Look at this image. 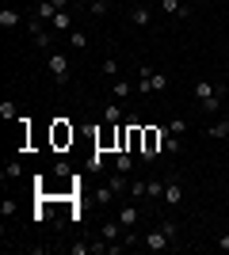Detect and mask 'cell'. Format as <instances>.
Wrapping results in <instances>:
<instances>
[{"mask_svg": "<svg viewBox=\"0 0 229 255\" xmlns=\"http://www.w3.org/2000/svg\"><path fill=\"white\" fill-rule=\"evenodd\" d=\"M191 96H195V103H199L203 115H218L222 111V88H214L210 80H199V84L191 88Z\"/></svg>", "mask_w": 229, "mask_h": 255, "instance_id": "1", "label": "cell"}, {"mask_svg": "<svg viewBox=\"0 0 229 255\" xmlns=\"http://www.w3.org/2000/svg\"><path fill=\"white\" fill-rule=\"evenodd\" d=\"M164 88H168V73H157V69H149V65L138 69V88H134V92L153 96V92H164Z\"/></svg>", "mask_w": 229, "mask_h": 255, "instance_id": "2", "label": "cell"}, {"mask_svg": "<svg viewBox=\"0 0 229 255\" xmlns=\"http://www.w3.org/2000/svg\"><path fill=\"white\" fill-rule=\"evenodd\" d=\"M164 137H168V126H145V129H142V152H138V156L153 160L157 152H161Z\"/></svg>", "mask_w": 229, "mask_h": 255, "instance_id": "3", "label": "cell"}, {"mask_svg": "<svg viewBox=\"0 0 229 255\" xmlns=\"http://www.w3.org/2000/svg\"><path fill=\"white\" fill-rule=\"evenodd\" d=\"M46 69H50V76H54V84H69V76H73L69 57H65V53H57V50L46 53Z\"/></svg>", "mask_w": 229, "mask_h": 255, "instance_id": "4", "label": "cell"}, {"mask_svg": "<svg viewBox=\"0 0 229 255\" xmlns=\"http://www.w3.org/2000/svg\"><path fill=\"white\" fill-rule=\"evenodd\" d=\"M184 202V183H180V175H164V206H180Z\"/></svg>", "mask_w": 229, "mask_h": 255, "instance_id": "5", "label": "cell"}, {"mask_svg": "<svg viewBox=\"0 0 229 255\" xmlns=\"http://www.w3.org/2000/svg\"><path fill=\"white\" fill-rule=\"evenodd\" d=\"M69 4H73V0H42V4H38V19L42 23H50L57 15V11H65Z\"/></svg>", "mask_w": 229, "mask_h": 255, "instance_id": "6", "label": "cell"}, {"mask_svg": "<svg viewBox=\"0 0 229 255\" xmlns=\"http://www.w3.org/2000/svg\"><path fill=\"white\" fill-rule=\"evenodd\" d=\"M142 248H149V252H164V248H172V240L164 236V229H153V233H145Z\"/></svg>", "mask_w": 229, "mask_h": 255, "instance_id": "7", "label": "cell"}, {"mask_svg": "<svg viewBox=\"0 0 229 255\" xmlns=\"http://www.w3.org/2000/svg\"><path fill=\"white\" fill-rule=\"evenodd\" d=\"M31 38H34V46H38V50H50V31H46V23L38 19V15L31 19Z\"/></svg>", "mask_w": 229, "mask_h": 255, "instance_id": "8", "label": "cell"}, {"mask_svg": "<svg viewBox=\"0 0 229 255\" xmlns=\"http://www.w3.org/2000/svg\"><path fill=\"white\" fill-rule=\"evenodd\" d=\"M161 11L172 15V19H187V15H191V8H187L184 0H161Z\"/></svg>", "mask_w": 229, "mask_h": 255, "instance_id": "9", "label": "cell"}, {"mask_svg": "<svg viewBox=\"0 0 229 255\" xmlns=\"http://www.w3.org/2000/svg\"><path fill=\"white\" fill-rule=\"evenodd\" d=\"M122 233H126V229H122V221L115 217V221H107L103 229H99V240H107V244H119V240H122Z\"/></svg>", "mask_w": 229, "mask_h": 255, "instance_id": "10", "label": "cell"}, {"mask_svg": "<svg viewBox=\"0 0 229 255\" xmlns=\"http://www.w3.org/2000/svg\"><path fill=\"white\" fill-rule=\"evenodd\" d=\"M103 118H107V126H122V122H126V111H122V103H119V99L103 107Z\"/></svg>", "mask_w": 229, "mask_h": 255, "instance_id": "11", "label": "cell"}, {"mask_svg": "<svg viewBox=\"0 0 229 255\" xmlns=\"http://www.w3.org/2000/svg\"><path fill=\"white\" fill-rule=\"evenodd\" d=\"M119 221H122V229H134V225L142 221V210H138V206H122V210H119Z\"/></svg>", "mask_w": 229, "mask_h": 255, "instance_id": "12", "label": "cell"}, {"mask_svg": "<svg viewBox=\"0 0 229 255\" xmlns=\"http://www.w3.org/2000/svg\"><path fill=\"white\" fill-rule=\"evenodd\" d=\"M130 19H134V27H149V23H153V11L145 8V4H138V8L130 11Z\"/></svg>", "mask_w": 229, "mask_h": 255, "instance_id": "13", "label": "cell"}, {"mask_svg": "<svg viewBox=\"0 0 229 255\" xmlns=\"http://www.w3.org/2000/svg\"><path fill=\"white\" fill-rule=\"evenodd\" d=\"M130 168H134V156H130V149H119V156H115V171L130 175Z\"/></svg>", "mask_w": 229, "mask_h": 255, "instance_id": "14", "label": "cell"}, {"mask_svg": "<svg viewBox=\"0 0 229 255\" xmlns=\"http://www.w3.org/2000/svg\"><path fill=\"white\" fill-rule=\"evenodd\" d=\"M0 27H4V31H15V27H19V11L4 8V11H0Z\"/></svg>", "mask_w": 229, "mask_h": 255, "instance_id": "15", "label": "cell"}, {"mask_svg": "<svg viewBox=\"0 0 229 255\" xmlns=\"http://www.w3.org/2000/svg\"><path fill=\"white\" fill-rule=\"evenodd\" d=\"M111 96L119 99V103H122V99H130V80H122V76H119V80H111Z\"/></svg>", "mask_w": 229, "mask_h": 255, "instance_id": "16", "label": "cell"}, {"mask_svg": "<svg viewBox=\"0 0 229 255\" xmlns=\"http://www.w3.org/2000/svg\"><path fill=\"white\" fill-rule=\"evenodd\" d=\"M50 27H54V31H73V19H69V11H57V15H54V19H50Z\"/></svg>", "mask_w": 229, "mask_h": 255, "instance_id": "17", "label": "cell"}, {"mask_svg": "<svg viewBox=\"0 0 229 255\" xmlns=\"http://www.w3.org/2000/svg\"><path fill=\"white\" fill-rule=\"evenodd\" d=\"M65 141H73V129H69L61 118H57V126H54V145H65Z\"/></svg>", "mask_w": 229, "mask_h": 255, "instance_id": "18", "label": "cell"}, {"mask_svg": "<svg viewBox=\"0 0 229 255\" xmlns=\"http://www.w3.org/2000/svg\"><path fill=\"white\" fill-rule=\"evenodd\" d=\"M145 198H164V179H145Z\"/></svg>", "mask_w": 229, "mask_h": 255, "instance_id": "19", "label": "cell"}, {"mask_svg": "<svg viewBox=\"0 0 229 255\" xmlns=\"http://www.w3.org/2000/svg\"><path fill=\"white\" fill-rule=\"evenodd\" d=\"M207 137H229V122L222 118V122H214V126H207Z\"/></svg>", "mask_w": 229, "mask_h": 255, "instance_id": "20", "label": "cell"}, {"mask_svg": "<svg viewBox=\"0 0 229 255\" xmlns=\"http://www.w3.org/2000/svg\"><path fill=\"white\" fill-rule=\"evenodd\" d=\"M69 46H73V50H88V34L84 31H69Z\"/></svg>", "mask_w": 229, "mask_h": 255, "instance_id": "21", "label": "cell"}, {"mask_svg": "<svg viewBox=\"0 0 229 255\" xmlns=\"http://www.w3.org/2000/svg\"><path fill=\"white\" fill-rule=\"evenodd\" d=\"M168 133H172V137H184L187 133V118H172V122H168Z\"/></svg>", "mask_w": 229, "mask_h": 255, "instance_id": "22", "label": "cell"}, {"mask_svg": "<svg viewBox=\"0 0 229 255\" xmlns=\"http://www.w3.org/2000/svg\"><path fill=\"white\" fill-rule=\"evenodd\" d=\"M96 202L99 206H111V202H115V191H111V187H99V191H96Z\"/></svg>", "mask_w": 229, "mask_h": 255, "instance_id": "23", "label": "cell"}, {"mask_svg": "<svg viewBox=\"0 0 229 255\" xmlns=\"http://www.w3.org/2000/svg\"><path fill=\"white\" fill-rule=\"evenodd\" d=\"M161 229H164V236H168V240L176 244V236H180V225H176L172 217H168V221H161Z\"/></svg>", "mask_w": 229, "mask_h": 255, "instance_id": "24", "label": "cell"}, {"mask_svg": "<svg viewBox=\"0 0 229 255\" xmlns=\"http://www.w3.org/2000/svg\"><path fill=\"white\" fill-rule=\"evenodd\" d=\"M19 175H23V164H19V160H11L8 168H4V179H19Z\"/></svg>", "mask_w": 229, "mask_h": 255, "instance_id": "25", "label": "cell"}, {"mask_svg": "<svg viewBox=\"0 0 229 255\" xmlns=\"http://www.w3.org/2000/svg\"><path fill=\"white\" fill-rule=\"evenodd\" d=\"M103 76L119 80V61H115V57H107V61H103Z\"/></svg>", "mask_w": 229, "mask_h": 255, "instance_id": "26", "label": "cell"}, {"mask_svg": "<svg viewBox=\"0 0 229 255\" xmlns=\"http://www.w3.org/2000/svg\"><path fill=\"white\" fill-rule=\"evenodd\" d=\"M130 198H145V179H130Z\"/></svg>", "mask_w": 229, "mask_h": 255, "instance_id": "27", "label": "cell"}, {"mask_svg": "<svg viewBox=\"0 0 229 255\" xmlns=\"http://www.w3.org/2000/svg\"><path fill=\"white\" fill-rule=\"evenodd\" d=\"M0 115L8 118V122H15V103H11V99H4V103H0Z\"/></svg>", "mask_w": 229, "mask_h": 255, "instance_id": "28", "label": "cell"}, {"mask_svg": "<svg viewBox=\"0 0 229 255\" xmlns=\"http://www.w3.org/2000/svg\"><path fill=\"white\" fill-rule=\"evenodd\" d=\"M69 252H73V255H92V244H84V240H76V244H69Z\"/></svg>", "mask_w": 229, "mask_h": 255, "instance_id": "29", "label": "cell"}, {"mask_svg": "<svg viewBox=\"0 0 229 255\" xmlns=\"http://www.w3.org/2000/svg\"><path fill=\"white\" fill-rule=\"evenodd\" d=\"M107 8H111V0H92V8H88V11H92V15H103Z\"/></svg>", "mask_w": 229, "mask_h": 255, "instance_id": "30", "label": "cell"}, {"mask_svg": "<svg viewBox=\"0 0 229 255\" xmlns=\"http://www.w3.org/2000/svg\"><path fill=\"white\" fill-rule=\"evenodd\" d=\"M164 149H168V152H180V137H172V133H168V137H164Z\"/></svg>", "mask_w": 229, "mask_h": 255, "instance_id": "31", "label": "cell"}, {"mask_svg": "<svg viewBox=\"0 0 229 255\" xmlns=\"http://www.w3.org/2000/svg\"><path fill=\"white\" fill-rule=\"evenodd\" d=\"M218 244H222V252H229V233H222V240H218Z\"/></svg>", "mask_w": 229, "mask_h": 255, "instance_id": "32", "label": "cell"}, {"mask_svg": "<svg viewBox=\"0 0 229 255\" xmlns=\"http://www.w3.org/2000/svg\"><path fill=\"white\" fill-rule=\"evenodd\" d=\"M73 4H84V8H92V0H73Z\"/></svg>", "mask_w": 229, "mask_h": 255, "instance_id": "33", "label": "cell"}, {"mask_svg": "<svg viewBox=\"0 0 229 255\" xmlns=\"http://www.w3.org/2000/svg\"><path fill=\"white\" fill-rule=\"evenodd\" d=\"M226 233H229V213H226Z\"/></svg>", "mask_w": 229, "mask_h": 255, "instance_id": "34", "label": "cell"}, {"mask_svg": "<svg viewBox=\"0 0 229 255\" xmlns=\"http://www.w3.org/2000/svg\"><path fill=\"white\" fill-rule=\"evenodd\" d=\"M226 57H229V46H226Z\"/></svg>", "mask_w": 229, "mask_h": 255, "instance_id": "35", "label": "cell"}, {"mask_svg": "<svg viewBox=\"0 0 229 255\" xmlns=\"http://www.w3.org/2000/svg\"><path fill=\"white\" fill-rule=\"evenodd\" d=\"M226 145H229V137H226Z\"/></svg>", "mask_w": 229, "mask_h": 255, "instance_id": "36", "label": "cell"}, {"mask_svg": "<svg viewBox=\"0 0 229 255\" xmlns=\"http://www.w3.org/2000/svg\"><path fill=\"white\" fill-rule=\"evenodd\" d=\"M38 4H42V0H38Z\"/></svg>", "mask_w": 229, "mask_h": 255, "instance_id": "37", "label": "cell"}]
</instances>
